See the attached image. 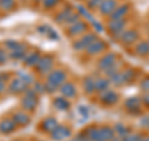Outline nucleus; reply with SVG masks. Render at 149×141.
I'll use <instances>...</instances> for the list:
<instances>
[{
  "instance_id": "obj_1",
  "label": "nucleus",
  "mask_w": 149,
  "mask_h": 141,
  "mask_svg": "<svg viewBox=\"0 0 149 141\" xmlns=\"http://www.w3.org/2000/svg\"><path fill=\"white\" fill-rule=\"evenodd\" d=\"M65 80V74L61 71V70H56L54 71L52 74L49 76V81H47V85H51L54 89L60 85V84H62Z\"/></svg>"
},
{
  "instance_id": "obj_2",
  "label": "nucleus",
  "mask_w": 149,
  "mask_h": 141,
  "mask_svg": "<svg viewBox=\"0 0 149 141\" xmlns=\"http://www.w3.org/2000/svg\"><path fill=\"white\" fill-rule=\"evenodd\" d=\"M68 135H70L68 129L63 128V126H57V128L52 131V137L55 140H63V139H66Z\"/></svg>"
},
{
  "instance_id": "obj_3",
  "label": "nucleus",
  "mask_w": 149,
  "mask_h": 141,
  "mask_svg": "<svg viewBox=\"0 0 149 141\" xmlns=\"http://www.w3.org/2000/svg\"><path fill=\"white\" fill-rule=\"evenodd\" d=\"M15 129V121L11 120H4L1 124H0V131L3 134H9Z\"/></svg>"
},
{
  "instance_id": "obj_4",
  "label": "nucleus",
  "mask_w": 149,
  "mask_h": 141,
  "mask_svg": "<svg viewBox=\"0 0 149 141\" xmlns=\"http://www.w3.org/2000/svg\"><path fill=\"white\" fill-rule=\"evenodd\" d=\"M103 48H104V46H103V44H102L101 41H93V43L87 48V53L88 54H95V53H98V51H101Z\"/></svg>"
},
{
  "instance_id": "obj_5",
  "label": "nucleus",
  "mask_w": 149,
  "mask_h": 141,
  "mask_svg": "<svg viewBox=\"0 0 149 141\" xmlns=\"http://www.w3.org/2000/svg\"><path fill=\"white\" fill-rule=\"evenodd\" d=\"M57 128V123H56L55 119H47V120H44V129L52 133V131Z\"/></svg>"
},
{
  "instance_id": "obj_6",
  "label": "nucleus",
  "mask_w": 149,
  "mask_h": 141,
  "mask_svg": "<svg viewBox=\"0 0 149 141\" xmlns=\"http://www.w3.org/2000/svg\"><path fill=\"white\" fill-rule=\"evenodd\" d=\"M114 6H116V4L112 1V0H108V1H104L103 3V5H102V13L103 14H109L114 10Z\"/></svg>"
},
{
  "instance_id": "obj_7",
  "label": "nucleus",
  "mask_w": 149,
  "mask_h": 141,
  "mask_svg": "<svg viewBox=\"0 0 149 141\" xmlns=\"http://www.w3.org/2000/svg\"><path fill=\"white\" fill-rule=\"evenodd\" d=\"M113 64H114V56L113 55H108V56H106V58L102 60L101 66L103 69H108L109 66H113Z\"/></svg>"
},
{
  "instance_id": "obj_8",
  "label": "nucleus",
  "mask_w": 149,
  "mask_h": 141,
  "mask_svg": "<svg viewBox=\"0 0 149 141\" xmlns=\"http://www.w3.org/2000/svg\"><path fill=\"white\" fill-rule=\"evenodd\" d=\"M27 116L24 114V112H17V114L14 116V121H15V124H21V125H24V124H27Z\"/></svg>"
},
{
  "instance_id": "obj_9",
  "label": "nucleus",
  "mask_w": 149,
  "mask_h": 141,
  "mask_svg": "<svg viewBox=\"0 0 149 141\" xmlns=\"http://www.w3.org/2000/svg\"><path fill=\"white\" fill-rule=\"evenodd\" d=\"M22 105H24V107H26V109H32L35 105H36V101H34V97L27 95L24 100H22Z\"/></svg>"
},
{
  "instance_id": "obj_10",
  "label": "nucleus",
  "mask_w": 149,
  "mask_h": 141,
  "mask_svg": "<svg viewBox=\"0 0 149 141\" xmlns=\"http://www.w3.org/2000/svg\"><path fill=\"white\" fill-rule=\"evenodd\" d=\"M62 92H63V95H66V96H73L74 95V87L71 85V84H65L63 87H62Z\"/></svg>"
},
{
  "instance_id": "obj_11",
  "label": "nucleus",
  "mask_w": 149,
  "mask_h": 141,
  "mask_svg": "<svg viewBox=\"0 0 149 141\" xmlns=\"http://www.w3.org/2000/svg\"><path fill=\"white\" fill-rule=\"evenodd\" d=\"M137 51L139 54H149V44L148 43H141L138 45V48H137Z\"/></svg>"
},
{
  "instance_id": "obj_12",
  "label": "nucleus",
  "mask_w": 149,
  "mask_h": 141,
  "mask_svg": "<svg viewBox=\"0 0 149 141\" xmlns=\"http://www.w3.org/2000/svg\"><path fill=\"white\" fill-rule=\"evenodd\" d=\"M134 39H136V32L134 31H127L123 35V40L125 43H133Z\"/></svg>"
},
{
  "instance_id": "obj_13",
  "label": "nucleus",
  "mask_w": 149,
  "mask_h": 141,
  "mask_svg": "<svg viewBox=\"0 0 149 141\" xmlns=\"http://www.w3.org/2000/svg\"><path fill=\"white\" fill-rule=\"evenodd\" d=\"M85 86H86L87 92H92L96 89V81H91V80L87 79L86 81H85Z\"/></svg>"
},
{
  "instance_id": "obj_14",
  "label": "nucleus",
  "mask_w": 149,
  "mask_h": 141,
  "mask_svg": "<svg viewBox=\"0 0 149 141\" xmlns=\"http://www.w3.org/2000/svg\"><path fill=\"white\" fill-rule=\"evenodd\" d=\"M136 139H137L136 135H128V136H125L123 141H136Z\"/></svg>"
},
{
  "instance_id": "obj_15",
  "label": "nucleus",
  "mask_w": 149,
  "mask_h": 141,
  "mask_svg": "<svg viewBox=\"0 0 149 141\" xmlns=\"http://www.w3.org/2000/svg\"><path fill=\"white\" fill-rule=\"evenodd\" d=\"M142 141H149V139H146V140H142Z\"/></svg>"
}]
</instances>
